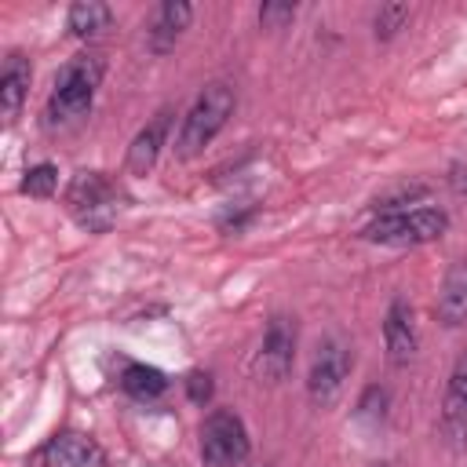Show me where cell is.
<instances>
[{
	"mask_svg": "<svg viewBox=\"0 0 467 467\" xmlns=\"http://www.w3.org/2000/svg\"><path fill=\"white\" fill-rule=\"evenodd\" d=\"M99 80H102V62L95 55L69 58L62 66V73L55 77V91H51L47 109H44L47 128H66V124H77L80 117H88L95 91H99Z\"/></svg>",
	"mask_w": 467,
	"mask_h": 467,
	"instance_id": "1",
	"label": "cell"
},
{
	"mask_svg": "<svg viewBox=\"0 0 467 467\" xmlns=\"http://www.w3.org/2000/svg\"><path fill=\"white\" fill-rule=\"evenodd\" d=\"M237 106V95L230 84H208L193 106L186 109L179 135H175V157L179 161H193L197 153H204V146H212V139L226 128L230 113Z\"/></svg>",
	"mask_w": 467,
	"mask_h": 467,
	"instance_id": "2",
	"label": "cell"
},
{
	"mask_svg": "<svg viewBox=\"0 0 467 467\" xmlns=\"http://www.w3.org/2000/svg\"><path fill=\"white\" fill-rule=\"evenodd\" d=\"M445 230H449V215L441 208H401L372 219L361 230V237L376 244H427L438 241Z\"/></svg>",
	"mask_w": 467,
	"mask_h": 467,
	"instance_id": "3",
	"label": "cell"
},
{
	"mask_svg": "<svg viewBox=\"0 0 467 467\" xmlns=\"http://www.w3.org/2000/svg\"><path fill=\"white\" fill-rule=\"evenodd\" d=\"M66 208L84 230H109L117 219V186L102 171H77L66 186Z\"/></svg>",
	"mask_w": 467,
	"mask_h": 467,
	"instance_id": "4",
	"label": "cell"
},
{
	"mask_svg": "<svg viewBox=\"0 0 467 467\" xmlns=\"http://www.w3.org/2000/svg\"><path fill=\"white\" fill-rule=\"evenodd\" d=\"M350 365H354V354H350V343L343 336L321 339L317 350H314L310 372H306V398L317 409H328L343 394V383L350 376Z\"/></svg>",
	"mask_w": 467,
	"mask_h": 467,
	"instance_id": "5",
	"label": "cell"
},
{
	"mask_svg": "<svg viewBox=\"0 0 467 467\" xmlns=\"http://www.w3.org/2000/svg\"><path fill=\"white\" fill-rule=\"evenodd\" d=\"M248 456V427L234 409H215L201 423L204 467H237Z\"/></svg>",
	"mask_w": 467,
	"mask_h": 467,
	"instance_id": "6",
	"label": "cell"
},
{
	"mask_svg": "<svg viewBox=\"0 0 467 467\" xmlns=\"http://www.w3.org/2000/svg\"><path fill=\"white\" fill-rule=\"evenodd\" d=\"M292 361H296V317L274 314L263 332V343L255 350L252 372L259 383H281L292 372Z\"/></svg>",
	"mask_w": 467,
	"mask_h": 467,
	"instance_id": "7",
	"label": "cell"
},
{
	"mask_svg": "<svg viewBox=\"0 0 467 467\" xmlns=\"http://www.w3.org/2000/svg\"><path fill=\"white\" fill-rule=\"evenodd\" d=\"M36 463L40 467H106V452L95 438L80 431H58L40 445Z\"/></svg>",
	"mask_w": 467,
	"mask_h": 467,
	"instance_id": "8",
	"label": "cell"
},
{
	"mask_svg": "<svg viewBox=\"0 0 467 467\" xmlns=\"http://www.w3.org/2000/svg\"><path fill=\"white\" fill-rule=\"evenodd\" d=\"M383 343H387V358L394 368H405L416 358L420 347V332H416V314L409 306L405 296H394L383 317Z\"/></svg>",
	"mask_w": 467,
	"mask_h": 467,
	"instance_id": "9",
	"label": "cell"
},
{
	"mask_svg": "<svg viewBox=\"0 0 467 467\" xmlns=\"http://www.w3.org/2000/svg\"><path fill=\"white\" fill-rule=\"evenodd\" d=\"M438 431H441L445 445H452V449L467 445V350L456 358V365L449 372V387H445Z\"/></svg>",
	"mask_w": 467,
	"mask_h": 467,
	"instance_id": "10",
	"label": "cell"
},
{
	"mask_svg": "<svg viewBox=\"0 0 467 467\" xmlns=\"http://www.w3.org/2000/svg\"><path fill=\"white\" fill-rule=\"evenodd\" d=\"M190 18H193V7H190V4H182V0L161 4V7L153 11L150 26H146V44H150V51H153V55L171 51L175 40L182 36V29L190 26Z\"/></svg>",
	"mask_w": 467,
	"mask_h": 467,
	"instance_id": "11",
	"label": "cell"
},
{
	"mask_svg": "<svg viewBox=\"0 0 467 467\" xmlns=\"http://www.w3.org/2000/svg\"><path fill=\"white\" fill-rule=\"evenodd\" d=\"M168 128H171V109H161L128 146V171L131 175H146L157 157H161V146L168 142Z\"/></svg>",
	"mask_w": 467,
	"mask_h": 467,
	"instance_id": "12",
	"label": "cell"
},
{
	"mask_svg": "<svg viewBox=\"0 0 467 467\" xmlns=\"http://www.w3.org/2000/svg\"><path fill=\"white\" fill-rule=\"evenodd\" d=\"M29 58L22 51H11L7 62H4V73H0V113H4V124H15L26 95H29Z\"/></svg>",
	"mask_w": 467,
	"mask_h": 467,
	"instance_id": "13",
	"label": "cell"
},
{
	"mask_svg": "<svg viewBox=\"0 0 467 467\" xmlns=\"http://www.w3.org/2000/svg\"><path fill=\"white\" fill-rule=\"evenodd\" d=\"M434 310H438V321H441L445 328H460V325H467V259L449 266Z\"/></svg>",
	"mask_w": 467,
	"mask_h": 467,
	"instance_id": "14",
	"label": "cell"
},
{
	"mask_svg": "<svg viewBox=\"0 0 467 467\" xmlns=\"http://www.w3.org/2000/svg\"><path fill=\"white\" fill-rule=\"evenodd\" d=\"M66 26L77 40H95L113 26V7L102 0H77L66 15Z\"/></svg>",
	"mask_w": 467,
	"mask_h": 467,
	"instance_id": "15",
	"label": "cell"
},
{
	"mask_svg": "<svg viewBox=\"0 0 467 467\" xmlns=\"http://www.w3.org/2000/svg\"><path fill=\"white\" fill-rule=\"evenodd\" d=\"M120 387H124L131 398H139V401H153V398H161V394L168 390V379H164V372L153 368V365H128V368L120 372Z\"/></svg>",
	"mask_w": 467,
	"mask_h": 467,
	"instance_id": "16",
	"label": "cell"
},
{
	"mask_svg": "<svg viewBox=\"0 0 467 467\" xmlns=\"http://www.w3.org/2000/svg\"><path fill=\"white\" fill-rule=\"evenodd\" d=\"M55 186H58V168L55 164H33L29 171H26V179H22V193H29V197H51L55 193Z\"/></svg>",
	"mask_w": 467,
	"mask_h": 467,
	"instance_id": "17",
	"label": "cell"
},
{
	"mask_svg": "<svg viewBox=\"0 0 467 467\" xmlns=\"http://www.w3.org/2000/svg\"><path fill=\"white\" fill-rule=\"evenodd\" d=\"M405 22H409V4H383L372 18V29H376L379 40H390Z\"/></svg>",
	"mask_w": 467,
	"mask_h": 467,
	"instance_id": "18",
	"label": "cell"
},
{
	"mask_svg": "<svg viewBox=\"0 0 467 467\" xmlns=\"http://www.w3.org/2000/svg\"><path fill=\"white\" fill-rule=\"evenodd\" d=\"M292 18H296V4H277V0H270V4L259 7V26H263V29H285V22H292Z\"/></svg>",
	"mask_w": 467,
	"mask_h": 467,
	"instance_id": "19",
	"label": "cell"
},
{
	"mask_svg": "<svg viewBox=\"0 0 467 467\" xmlns=\"http://www.w3.org/2000/svg\"><path fill=\"white\" fill-rule=\"evenodd\" d=\"M383 409H387V390L383 387H365V394H361V401H358V416H365V420H383Z\"/></svg>",
	"mask_w": 467,
	"mask_h": 467,
	"instance_id": "20",
	"label": "cell"
},
{
	"mask_svg": "<svg viewBox=\"0 0 467 467\" xmlns=\"http://www.w3.org/2000/svg\"><path fill=\"white\" fill-rule=\"evenodd\" d=\"M186 394H190V401L204 405L212 398V376L208 372H190L186 376Z\"/></svg>",
	"mask_w": 467,
	"mask_h": 467,
	"instance_id": "21",
	"label": "cell"
},
{
	"mask_svg": "<svg viewBox=\"0 0 467 467\" xmlns=\"http://www.w3.org/2000/svg\"><path fill=\"white\" fill-rule=\"evenodd\" d=\"M452 190H460V193L467 190V168H463V164H460V168H452Z\"/></svg>",
	"mask_w": 467,
	"mask_h": 467,
	"instance_id": "22",
	"label": "cell"
}]
</instances>
